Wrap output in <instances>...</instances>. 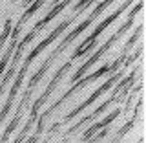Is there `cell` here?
<instances>
[{"mask_svg":"<svg viewBox=\"0 0 146 143\" xmlns=\"http://www.w3.org/2000/svg\"><path fill=\"white\" fill-rule=\"evenodd\" d=\"M141 70H143V61H137V66L133 68V70H131L130 73H124V75L121 77V79H119L115 85V88H113V94L110 95V97L104 101V103H100L97 108L93 110V112H90V114H86L84 117L82 119H79V121L75 123V125L73 127H70L68 128V132L66 134H64V141L66 140H70V138L75 134L77 130H80L82 127L86 125V123H91V121H95V119H97L100 114H104L106 112V110L111 107V105H115V103H121V101H124V97L128 95V92H130L131 88H133V85H135V81L137 79H141Z\"/></svg>","mask_w":146,"mask_h":143,"instance_id":"1","label":"cell"},{"mask_svg":"<svg viewBox=\"0 0 146 143\" xmlns=\"http://www.w3.org/2000/svg\"><path fill=\"white\" fill-rule=\"evenodd\" d=\"M141 9H143V0H137V2H135V6H133V9H131V11L128 13L126 22H124V24H122L121 28H119V30H117V31H115V33H113L111 37H110V39H108V40H106V42H104L102 46H99V50H97V52L91 55L88 61H86V62H84V64H82V66L79 68V70H77V72L73 73L71 77H70V85H73L75 81H79L82 75H86V72H88V70H90V68L93 66V64L97 62V61H100V57H102V55L106 53V52H108L110 48H111L113 44L119 42V39H121V37L124 35V33H126L128 30H130L131 26H133V20H135V17L141 13Z\"/></svg>","mask_w":146,"mask_h":143,"instance_id":"2","label":"cell"},{"mask_svg":"<svg viewBox=\"0 0 146 143\" xmlns=\"http://www.w3.org/2000/svg\"><path fill=\"white\" fill-rule=\"evenodd\" d=\"M124 72H126V70H124V68H122V66H121V68H119V70H117V72H113V73H111V77H110V79H108L106 83H104V85H100V86H99V88H97V90H95V92H93V94H91V95H90V97H88V99H86V101H82V103L79 105V107H75V108H73V110H71V112H68V114H66V117H64V119H62V121H57V123H53V125H51V127H49V130H48V134H49V136H51V134H53V132H57V130H58V128H60V127L64 125V123H70V121H71V119H73V117H77V116H79V114H80V112H84V110H86V108H88V107H91V105H93V103H95V101H97V99H99V97H100V95H102V94H106V92H108V90H111V86H113V85H115V83H117L119 79H121V77H122V75H124Z\"/></svg>","mask_w":146,"mask_h":143,"instance_id":"3","label":"cell"},{"mask_svg":"<svg viewBox=\"0 0 146 143\" xmlns=\"http://www.w3.org/2000/svg\"><path fill=\"white\" fill-rule=\"evenodd\" d=\"M133 2H137V0H124V2H122L121 6H119V7L115 9V11L111 13V15H108V17H106V18H104V20H102V22H100V24H97V28H95V30L91 31V33H90V35L86 37V39L82 40L80 44H79V48H77L75 52L71 53L70 61H71V62H75L77 59H80V57H82V52H84V50L88 48V46H90L91 42H95V40H97L99 37H100V35L104 33V31H106V28H108V26H111L113 22H115L117 18L121 17L122 13H124V11H126V9L130 7V6H131V4H133Z\"/></svg>","mask_w":146,"mask_h":143,"instance_id":"4","label":"cell"},{"mask_svg":"<svg viewBox=\"0 0 146 143\" xmlns=\"http://www.w3.org/2000/svg\"><path fill=\"white\" fill-rule=\"evenodd\" d=\"M71 66H73V62H71V61H68L66 64H62V66L58 68L57 72H55L53 79L49 81V85L46 86V90L42 92V94H40V97L33 101V105H31V110H29V117L33 119V121H36V117H38V110H40V107L48 103V99L51 97V94L55 92V88H57V85L62 81L64 73H66V72H70V68H71Z\"/></svg>","mask_w":146,"mask_h":143,"instance_id":"5","label":"cell"},{"mask_svg":"<svg viewBox=\"0 0 146 143\" xmlns=\"http://www.w3.org/2000/svg\"><path fill=\"white\" fill-rule=\"evenodd\" d=\"M31 59H24V64H22V68L17 72V77H15V83H13V86L9 88V95H7V99H6V103H4V107L2 110H0V127L4 125V121H6V117L9 116V112H11V108H13V105H15V97H17V94H18V90H20V86H22V81H24V77H26V73L27 70H29V66H31Z\"/></svg>","mask_w":146,"mask_h":143,"instance_id":"6","label":"cell"},{"mask_svg":"<svg viewBox=\"0 0 146 143\" xmlns=\"http://www.w3.org/2000/svg\"><path fill=\"white\" fill-rule=\"evenodd\" d=\"M79 15H80V13H71V17L68 18V20H64L62 24H58V26H57V28H55V30L51 31V33H49V35H48V37H46V39L42 40V42H40V44H36L35 48L31 50V52H29V55H27V59L35 61V59L38 57V55L42 53V52H44L46 48H48L49 44H51V42H55V40H57L58 37H60V35L64 33V31H66V28H68V26H70V24H73V22H75L77 18H79Z\"/></svg>","mask_w":146,"mask_h":143,"instance_id":"7","label":"cell"},{"mask_svg":"<svg viewBox=\"0 0 146 143\" xmlns=\"http://www.w3.org/2000/svg\"><path fill=\"white\" fill-rule=\"evenodd\" d=\"M33 92H35V88H29V86H26V90H24V95H22L20 103H18V107H17V112H15V116L11 117V121H9V125L6 127V130H4L2 138H0V143H7L9 136H11V134H13V130H15V128L18 127V123H20V117H22V112H24V108H26L27 101L31 99Z\"/></svg>","mask_w":146,"mask_h":143,"instance_id":"8","label":"cell"},{"mask_svg":"<svg viewBox=\"0 0 146 143\" xmlns=\"http://www.w3.org/2000/svg\"><path fill=\"white\" fill-rule=\"evenodd\" d=\"M71 2H73V0H60V2H57V4L53 6V9H51V11H49V13H48V15H46L44 18H40V20L35 24L33 31H35L36 35H38L40 31H42V28H46V26L49 24V22L53 20V18H57V17H58V15H60V13L64 11V9H66L68 6H70Z\"/></svg>","mask_w":146,"mask_h":143,"instance_id":"9","label":"cell"},{"mask_svg":"<svg viewBox=\"0 0 146 143\" xmlns=\"http://www.w3.org/2000/svg\"><path fill=\"white\" fill-rule=\"evenodd\" d=\"M121 114H122V110H121V108H115L113 112H110L108 116L102 119V121H97V123H93V125H91L90 128H86V130H84V134H82V141L86 143V141H88V140H90V138L93 136L97 130H100V128H104V127H108V125H111V123L115 121L117 117H121Z\"/></svg>","mask_w":146,"mask_h":143,"instance_id":"10","label":"cell"},{"mask_svg":"<svg viewBox=\"0 0 146 143\" xmlns=\"http://www.w3.org/2000/svg\"><path fill=\"white\" fill-rule=\"evenodd\" d=\"M141 35H143V24H139V26H137V28H135V33H133V35H131V37H130V39H128V40H126V44H124V48H122V50H121V53H119V55H124V57H126V55H128V53H130V52H131V50H133V46H135V42H137V40H139V39H141Z\"/></svg>","mask_w":146,"mask_h":143,"instance_id":"11","label":"cell"},{"mask_svg":"<svg viewBox=\"0 0 146 143\" xmlns=\"http://www.w3.org/2000/svg\"><path fill=\"white\" fill-rule=\"evenodd\" d=\"M35 125V121H33V119H27V121H26V125H24V128H22V130L20 132H18V136L15 138V141H13V143H24V140H26V136H27V132H29L31 130V127H33Z\"/></svg>","mask_w":146,"mask_h":143,"instance_id":"12","label":"cell"},{"mask_svg":"<svg viewBox=\"0 0 146 143\" xmlns=\"http://www.w3.org/2000/svg\"><path fill=\"white\" fill-rule=\"evenodd\" d=\"M11 28H13V22H11V18H7V20H6V24H4L2 33H0V50L4 48V44H6L7 37H9V33H11Z\"/></svg>","mask_w":146,"mask_h":143,"instance_id":"13","label":"cell"},{"mask_svg":"<svg viewBox=\"0 0 146 143\" xmlns=\"http://www.w3.org/2000/svg\"><path fill=\"white\" fill-rule=\"evenodd\" d=\"M97 0H79V2L73 6V13H82V11H86L91 4H95Z\"/></svg>","mask_w":146,"mask_h":143,"instance_id":"14","label":"cell"},{"mask_svg":"<svg viewBox=\"0 0 146 143\" xmlns=\"http://www.w3.org/2000/svg\"><path fill=\"white\" fill-rule=\"evenodd\" d=\"M31 2H33V0H22V6H26V7H27Z\"/></svg>","mask_w":146,"mask_h":143,"instance_id":"15","label":"cell"}]
</instances>
